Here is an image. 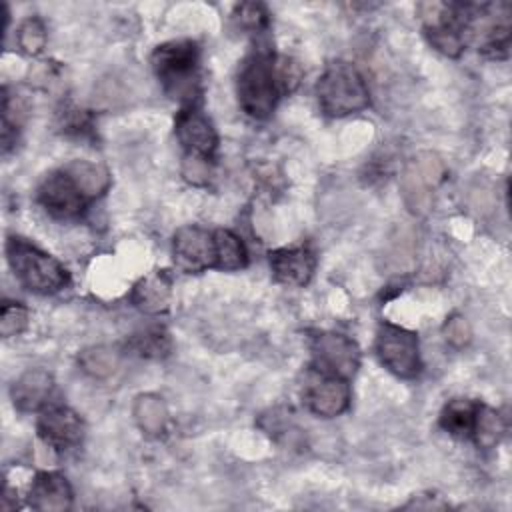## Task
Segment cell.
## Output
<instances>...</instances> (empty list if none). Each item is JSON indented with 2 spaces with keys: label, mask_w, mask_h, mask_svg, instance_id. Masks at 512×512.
Returning <instances> with one entry per match:
<instances>
[{
  "label": "cell",
  "mask_w": 512,
  "mask_h": 512,
  "mask_svg": "<svg viewBox=\"0 0 512 512\" xmlns=\"http://www.w3.org/2000/svg\"><path fill=\"white\" fill-rule=\"evenodd\" d=\"M152 66L172 98L190 100L198 92V50L192 42L174 40L158 46Z\"/></svg>",
  "instance_id": "obj_1"
},
{
  "label": "cell",
  "mask_w": 512,
  "mask_h": 512,
  "mask_svg": "<svg viewBox=\"0 0 512 512\" xmlns=\"http://www.w3.org/2000/svg\"><path fill=\"white\" fill-rule=\"evenodd\" d=\"M280 82L268 52L250 54L238 72V100L246 114L266 118L276 104Z\"/></svg>",
  "instance_id": "obj_2"
},
{
  "label": "cell",
  "mask_w": 512,
  "mask_h": 512,
  "mask_svg": "<svg viewBox=\"0 0 512 512\" xmlns=\"http://www.w3.org/2000/svg\"><path fill=\"white\" fill-rule=\"evenodd\" d=\"M316 92L320 108L328 116H346L368 104L366 82L348 62H332L320 76Z\"/></svg>",
  "instance_id": "obj_3"
},
{
  "label": "cell",
  "mask_w": 512,
  "mask_h": 512,
  "mask_svg": "<svg viewBox=\"0 0 512 512\" xmlns=\"http://www.w3.org/2000/svg\"><path fill=\"white\" fill-rule=\"evenodd\" d=\"M6 256L14 274L28 290L48 294L68 282V274L58 260L22 238H10L6 242Z\"/></svg>",
  "instance_id": "obj_4"
},
{
  "label": "cell",
  "mask_w": 512,
  "mask_h": 512,
  "mask_svg": "<svg viewBox=\"0 0 512 512\" xmlns=\"http://www.w3.org/2000/svg\"><path fill=\"white\" fill-rule=\"evenodd\" d=\"M510 4H478L466 6V24L464 38L476 44L478 50L490 56H504L510 44Z\"/></svg>",
  "instance_id": "obj_5"
},
{
  "label": "cell",
  "mask_w": 512,
  "mask_h": 512,
  "mask_svg": "<svg viewBox=\"0 0 512 512\" xmlns=\"http://www.w3.org/2000/svg\"><path fill=\"white\" fill-rule=\"evenodd\" d=\"M444 178V164L434 152L414 154L400 176V194L410 212L422 216L432 208L434 190Z\"/></svg>",
  "instance_id": "obj_6"
},
{
  "label": "cell",
  "mask_w": 512,
  "mask_h": 512,
  "mask_svg": "<svg viewBox=\"0 0 512 512\" xmlns=\"http://www.w3.org/2000/svg\"><path fill=\"white\" fill-rule=\"evenodd\" d=\"M376 352L382 364L400 378H414L420 372L418 338L406 328L382 324L376 336Z\"/></svg>",
  "instance_id": "obj_7"
},
{
  "label": "cell",
  "mask_w": 512,
  "mask_h": 512,
  "mask_svg": "<svg viewBox=\"0 0 512 512\" xmlns=\"http://www.w3.org/2000/svg\"><path fill=\"white\" fill-rule=\"evenodd\" d=\"M312 354L320 372L348 378L360 364V350L356 342L342 334L320 332L312 338Z\"/></svg>",
  "instance_id": "obj_8"
},
{
  "label": "cell",
  "mask_w": 512,
  "mask_h": 512,
  "mask_svg": "<svg viewBox=\"0 0 512 512\" xmlns=\"http://www.w3.org/2000/svg\"><path fill=\"white\" fill-rule=\"evenodd\" d=\"M174 262L186 272L214 266V234L198 228H180L174 236Z\"/></svg>",
  "instance_id": "obj_9"
},
{
  "label": "cell",
  "mask_w": 512,
  "mask_h": 512,
  "mask_svg": "<svg viewBox=\"0 0 512 512\" xmlns=\"http://www.w3.org/2000/svg\"><path fill=\"white\" fill-rule=\"evenodd\" d=\"M40 204L56 218H74L84 208V194L76 188V184L70 180V176L62 170L56 174H50L40 190H38Z\"/></svg>",
  "instance_id": "obj_10"
},
{
  "label": "cell",
  "mask_w": 512,
  "mask_h": 512,
  "mask_svg": "<svg viewBox=\"0 0 512 512\" xmlns=\"http://www.w3.org/2000/svg\"><path fill=\"white\" fill-rule=\"evenodd\" d=\"M306 404L308 408L324 418H332L342 414L350 402V388L340 376H332L320 372V376L312 378L306 386Z\"/></svg>",
  "instance_id": "obj_11"
},
{
  "label": "cell",
  "mask_w": 512,
  "mask_h": 512,
  "mask_svg": "<svg viewBox=\"0 0 512 512\" xmlns=\"http://www.w3.org/2000/svg\"><path fill=\"white\" fill-rule=\"evenodd\" d=\"M176 136L180 140V144L188 150L190 156L194 158H210L216 150L218 138H216V130L212 128L210 120L198 112V110H182L176 118Z\"/></svg>",
  "instance_id": "obj_12"
},
{
  "label": "cell",
  "mask_w": 512,
  "mask_h": 512,
  "mask_svg": "<svg viewBox=\"0 0 512 512\" xmlns=\"http://www.w3.org/2000/svg\"><path fill=\"white\" fill-rule=\"evenodd\" d=\"M38 432L48 446L70 448L82 440V422L70 408L52 406L42 412Z\"/></svg>",
  "instance_id": "obj_13"
},
{
  "label": "cell",
  "mask_w": 512,
  "mask_h": 512,
  "mask_svg": "<svg viewBox=\"0 0 512 512\" xmlns=\"http://www.w3.org/2000/svg\"><path fill=\"white\" fill-rule=\"evenodd\" d=\"M314 254L300 248H280L270 252V266L278 282L286 286H304L314 274Z\"/></svg>",
  "instance_id": "obj_14"
},
{
  "label": "cell",
  "mask_w": 512,
  "mask_h": 512,
  "mask_svg": "<svg viewBox=\"0 0 512 512\" xmlns=\"http://www.w3.org/2000/svg\"><path fill=\"white\" fill-rule=\"evenodd\" d=\"M72 502V490L64 476L56 472H42L36 476L30 488V506L42 512L68 510Z\"/></svg>",
  "instance_id": "obj_15"
},
{
  "label": "cell",
  "mask_w": 512,
  "mask_h": 512,
  "mask_svg": "<svg viewBox=\"0 0 512 512\" xmlns=\"http://www.w3.org/2000/svg\"><path fill=\"white\" fill-rule=\"evenodd\" d=\"M52 384H54L52 376L46 370L34 368L24 372L12 386L14 406L24 412L38 410L48 400L52 392Z\"/></svg>",
  "instance_id": "obj_16"
},
{
  "label": "cell",
  "mask_w": 512,
  "mask_h": 512,
  "mask_svg": "<svg viewBox=\"0 0 512 512\" xmlns=\"http://www.w3.org/2000/svg\"><path fill=\"white\" fill-rule=\"evenodd\" d=\"M132 302L136 308L148 314L164 312L170 304V280L164 272H154L142 278L132 290Z\"/></svg>",
  "instance_id": "obj_17"
},
{
  "label": "cell",
  "mask_w": 512,
  "mask_h": 512,
  "mask_svg": "<svg viewBox=\"0 0 512 512\" xmlns=\"http://www.w3.org/2000/svg\"><path fill=\"white\" fill-rule=\"evenodd\" d=\"M414 258H416V240L412 230L402 228L396 230L382 254L384 260V268L390 272H408L414 266Z\"/></svg>",
  "instance_id": "obj_18"
},
{
  "label": "cell",
  "mask_w": 512,
  "mask_h": 512,
  "mask_svg": "<svg viewBox=\"0 0 512 512\" xmlns=\"http://www.w3.org/2000/svg\"><path fill=\"white\" fill-rule=\"evenodd\" d=\"M64 172L70 176V180L76 184V188L84 194L86 200L100 196L110 184L108 172L92 162L74 160L64 168Z\"/></svg>",
  "instance_id": "obj_19"
},
{
  "label": "cell",
  "mask_w": 512,
  "mask_h": 512,
  "mask_svg": "<svg viewBox=\"0 0 512 512\" xmlns=\"http://www.w3.org/2000/svg\"><path fill=\"white\" fill-rule=\"evenodd\" d=\"M134 418L142 432L160 434L168 422V410L160 396L142 394L134 402Z\"/></svg>",
  "instance_id": "obj_20"
},
{
  "label": "cell",
  "mask_w": 512,
  "mask_h": 512,
  "mask_svg": "<svg viewBox=\"0 0 512 512\" xmlns=\"http://www.w3.org/2000/svg\"><path fill=\"white\" fill-rule=\"evenodd\" d=\"M214 266L220 270H238L246 266V248L234 232H214Z\"/></svg>",
  "instance_id": "obj_21"
},
{
  "label": "cell",
  "mask_w": 512,
  "mask_h": 512,
  "mask_svg": "<svg viewBox=\"0 0 512 512\" xmlns=\"http://www.w3.org/2000/svg\"><path fill=\"white\" fill-rule=\"evenodd\" d=\"M472 434H474V440L480 448H492L494 444L500 442V438L504 434L502 416L492 408L478 406L476 416H474V424H472Z\"/></svg>",
  "instance_id": "obj_22"
},
{
  "label": "cell",
  "mask_w": 512,
  "mask_h": 512,
  "mask_svg": "<svg viewBox=\"0 0 512 512\" xmlns=\"http://www.w3.org/2000/svg\"><path fill=\"white\" fill-rule=\"evenodd\" d=\"M78 362L86 374L94 378H106L116 372L120 364V356L116 350L108 346H94V348H86L78 356Z\"/></svg>",
  "instance_id": "obj_23"
},
{
  "label": "cell",
  "mask_w": 512,
  "mask_h": 512,
  "mask_svg": "<svg viewBox=\"0 0 512 512\" xmlns=\"http://www.w3.org/2000/svg\"><path fill=\"white\" fill-rule=\"evenodd\" d=\"M476 404H472L470 400H452L440 418V424L444 430H448L454 436H464L468 432H472V424H474V416H476Z\"/></svg>",
  "instance_id": "obj_24"
},
{
  "label": "cell",
  "mask_w": 512,
  "mask_h": 512,
  "mask_svg": "<svg viewBox=\"0 0 512 512\" xmlns=\"http://www.w3.org/2000/svg\"><path fill=\"white\" fill-rule=\"evenodd\" d=\"M132 348L140 354V356H148V358H160L166 356L170 350V338L164 330H146L144 334L134 336L132 340Z\"/></svg>",
  "instance_id": "obj_25"
},
{
  "label": "cell",
  "mask_w": 512,
  "mask_h": 512,
  "mask_svg": "<svg viewBox=\"0 0 512 512\" xmlns=\"http://www.w3.org/2000/svg\"><path fill=\"white\" fill-rule=\"evenodd\" d=\"M18 44L26 54H38L46 46V28L38 18H28L18 30Z\"/></svg>",
  "instance_id": "obj_26"
},
{
  "label": "cell",
  "mask_w": 512,
  "mask_h": 512,
  "mask_svg": "<svg viewBox=\"0 0 512 512\" xmlns=\"http://www.w3.org/2000/svg\"><path fill=\"white\" fill-rule=\"evenodd\" d=\"M28 322V312L24 306L20 304H4L2 308V318H0V334L4 338L16 336L18 332H22L26 328Z\"/></svg>",
  "instance_id": "obj_27"
},
{
  "label": "cell",
  "mask_w": 512,
  "mask_h": 512,
  "mask_svg": "<svg viewBox=\"0 0 512 512\" xmlns=\"http://www.w3.org/2000/svg\"><path fill=\"white\" fill-rule=\"evenodd\" d=\"M240 26L244 28H250V30H260L266 26L268 22V14L264 10L262 4H254V2H248V4H240L236 8V16Z\"/></svg>",
  "instance_id": "obj_28"
},
{
  "label": "cell",
  "mask_w": 512,
  "mask_h": 512,
  "mask_svg": "<svg viewBox=\"0 0 512 512\" xmlns=\"http://www.w3.org/2000/svg\"><path fill=\"white\" fill-rule=\"evenodd\" d=\"M444 332H446V340L454 346H464L470 340V326L462 316L450 318Z\"/></svg>",
  "instance_id": "obj_29"
}]
</instances>
